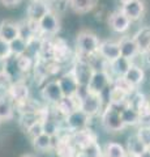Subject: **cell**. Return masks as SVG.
Segmentation results:
<instances>
[{"label": "cell", "mask_w": 150, "mask_h": 157, "mask_svg": "<svg viewBox=\"0 0 150 157\" xmlns=\"http://www.w3.org/2000/svg\"><path fill=\"white\" fill-rule=\"evenodd\" d=\"M33 145H34V148H37L38 151H50L52 147H54V144H52V136L43 132L42 135L33 139Z\"/></svg>", "instance_id": "d4e9b609"}, {"label": "cell", "mask_w": 150, "mask_h": 157, "mask_svg": "<svg viewBox=\"0 0 150 157\" xmlns=\"http://www.w3.org/2000/svg\"><path fill=\"white\" fill-rule=\"evenodd\" d=\"M11 55H12V51H11L9 42L4 41L3 38H0V58H2V59H7Z\"/></svg>", "instance_id": "74e56055"}, {"label": "cell", "mask_w": 150, "mask_h": 157, "mask_svg": "<svg viewBox=\"0 0 150 157\" xmlns=\"http://www.w3.org/2000/svg\"><path fill=\"white\" fill-rule=\"evenodd\" d=\"M103 153L107 156V157H124L125 155L128 153V152L125 151V148H124L122 144L112 143V141H111V143L106 144Z\"/></svg>", "instance_id": "484cf974"}, {"label": "cell", "mask_w": 150, "mask_h": 157, "mask_svg": "<svg viewBox=\"0 0 150 157\" xmlns=\"http://www.w3.org/2000/svg\"><path fill=\"white\" fill-rule=\"evenodd\" d=\"M38 26H39V32L43 34H56L59 30V20L52 12H47L39 20Z\"/></svg>", "instance_id": "9c48e42d"}, {"label": "cell", "mask_w": 150, "mask_h": 157, "mask_svg": "<svg viewBox=\"0 0 150 157\" xmlns=\"http://www.w3.org/2000/svg\"><path fill=\"white\" fill-rule=\"evenodd\" d=\"M27 131V134H29V136L31 137V139H34V137H37V136H39V135H42L43 134V126H42V121H38V122H35L34 124H31L29 128L26 130Z\"/></svg>", "instance_id": "8d00e7d4"}, {"label": "cell", "mask_w": 150, "mask_h": 157, "mask_svg": "<svg viewBox=\"0 0 150 157\" xmlns=\"http://www.w3.org/2000/svg\"><path fill=\"white\" fill-rule=\"evenodd\" d=\"M120 115H122V119L125 126H137L141 123V114H140V111L129 105L120 113Z\"/></svg>", "instance_id": "d6986e66"}, {"label": "cell", "mask_w": 150, "mask_h": 157, "mask_svg": "<svg viewBox=\"0 0 150 157\" xmlns=\"http://www.w3.org/2000/svg\"><path fill=\"white\" fill-rule=\"evenodd\" d=\"M18 2H20V0H2V3L5 4V6H8V7L14 6V4H17Z\"/></svg>", "instance_id": "ab89813d"}, {"label": "cell", "mask_w": 150, "mask_h": 157, "mask_svg": "<svg viewBox=\"0 0 150 157\" xmlns=\"http://www.w3.org/2000/svg\"><path fill=\"white\" fill-rule=\"evenodd\" d=\"M95 140V136L91 134L90 131L88 130H82V131H77L73 134V141L80 147V148H85L86 145H88L89 143H91V141Z\"/></svg>", "instance_id": "cb8c5ba5"}, {"label": "cell", "mask_w": 150, "mask_h": 157, "mask_svg": "<svg viewBox=\"0 0 150 157\" xmlns=\"http://www.w3.org/2000/svg\"><path fill=\"white\" fill-rule=\"evenodd\" d=\"M79 107L89 117L99 114L102 111V96L99 93H94L90 90L88 94L79 101Z\"/></svg>", "instance_id": "7a4b0ae2"}, {"label": "cell", "mask_w": 150, "mask_h": 157, "mask_svg": "<svg viewBox=\"0 0 150 157\" xmlns=\"http://www.w3.org/2000/svg\"><path fill=\"white\" fill-rule=\"evenodd\" d=\"M9 46H11V51H12L13 56H20L26 52L29 43L22 37H17L16 39H13L12 42H9Z\"/></svg>", "instance_id": "4316f807"}, {"label": "cell", "mask_w": 150, "mask_h": 157, "mask_svg": "<svg viewBox=\"0 0 150 157\" xmlns=\"http://www.w3.org/2000/svg\"><path fill=\"white\" fill-rule=\"evenodd\" d=\"M99 157H107V156H106V155H104V153H103V155H101V156H99Z\"/></svg>", "instance_id": "f6af8a7d"}, {"label": "cell", "mask_w": 150, "mask_h": 157, "mask_svg": "<svg viewBox=\"0 0 150 157\" xmlns=\"http://www.w3.org/2000/svg\"><path fill=\"white\" fill-rule=\"evenodd\" d=\"M42 97L45 98L47 102H51V104L56 105L59 102L64 94H63V90L59 85L57 81H50L45 85V88L42 89Z\"/></svg>", "instance_id": "ba28073f"}, {"label": "cell", "mask_w": 150, "mask_h": 157, "mask_svg": "<svg viewBox=\"0 0 150 157\" xmlns=\"http://www.w3.org/2000/svg\"><path fill=\"white\" fill-rule=\"evenodd\" d=\"M120 46V55L127 58V59H133L138 54L140 48L137 42L134 41V38H124L119 42Z\"/></svg>", "instance_id": "2e32d148"}, {"label": "cell", "mask_w": 150, "mask_h": 157, "mask_svg": "<svg viewBox=\"0 0 150 157\" xmlns=\"http://www.w3.org/2000/svg\"><path fill=\"white\" fill-rule=\"evenodd\" d=\"M102 123H103L106 130L112 131V132L122 131L127 127L124 124L123 119H122L120 113L114 110L112 107H110V106L102 113Z\"/></svg>", "instance_id": "277c9868"}, {"label": "cell", "mask_w": 150, "mask_h": 157, "mask_svg": "<svg viewBox=\"0 0 150 157\" xmlns=\"http://www.w3.org/2000/svg\"><path fill=\"white\" fill-rule=\"evenodd\" d=\"M56 151H57V155L60 157H75V155H76L71 141H65V140L57 141Z\"/></svg>", "instance_id": "f1b7e54d"}, {"label": "cell", "mask_w": 150, "mask_h": 157, "mask_svg": "<svg viewBox=\"0 0 150 157\" xmlns=\"http://www.w3.org/2000/svg\"><path fill=\"white\" fill-rule=\"evenodd\" d=\"M81 151L84 152V153L88 156V157H99L101 155H103V151L99 147V144L97 143V140L89 143L88 145L85 147V148H82Z\"/></svg>", "instance_id": "1f68e13d"}, {"label": "cell", "mask_w": 150, "mask_h": 157, "mask_svg": "<svg viewBox=\"0 0 150 157\" xmlns=\"http://www.w3.org/2000/svg\"><path fill=\"white\" fill-rule=\"evenodd\" d=\"M57 110L60 111V114H63L64 117H67L68 114H71L72 111H75L76 109H79V100L75 97H63L61 100L56 104Z\"/></svg>", "instance_id": "ac0fdd59"}, {"label": "cell", "mask_w": 150, "mask_h": 157, "mask_svg": "<svg viewBox=\"0 0 150 157\" xmlns=\"http://www.w3.org/2000/svg\"><path fill=\"white\" fill-rule=\"evenodd\" d=\"M7 94L9 96L12 101H16L17 104H21V102L27 101L29 97V88L22 84V82H13L9 86V89L7 92Z\"/></svg>", "instance_id": "7c38bea8"}, {"label": "cell", "mask_w": 150, "mask_h": 157, "mask_svg": "<svg viewBox=\"0 0 150 157\" xmlns=\"http://www.w3.org/2000/svg\"><path fill=\"white\" fill-rule=\"evenodd\" d=\"M94 4H95L94 0H71V7L76 12H80V13L90 11L94 7Z\"/></svg>", "instance_id": "f546056e"}, {"label": "cell", "mask_w": 150, "mask_h": 157, "mask_svg": "<svg viewBox=\"0 0 150 157\" xmlns=\"http://www.w3.org/2000/svg\"><path fill=\"white\" fill-rule=\"evenodd\" d=\"M16 60H17V66H18V70L21 71V73H26L30 71V68L33 67V60L30 56L27 55H20V56H16Z\"/></svg>", "instance_id": "d6a6232c"}, {"label": "cell", "mask_w": 150, "mask_h": 157, "mask_svg": "<svg viewBox=\"0 0 150 157\" xmlns=\"http://www.w3.org/2000/svg\"><path fill=\"white\" fill-rule=\"evenodd\" d=\"M99 39L95 34L90 32H82L77 38V48L84 55L91 56L99 50Z\"/></svg>", "instance_id": "6da1fadb"}, {"label": "cell", "mask_w": 150, "mask_h": 157, "mask_svg": "<svg viewBox=\"0 0 150 157\" xmlns=\"http://www.w3.org/2000/svg\"><path fill=\"white\" fill-rule=\"evenodd\" d=\"M129 96H130V98L128 100V105L134 107V109L138 111H141L142 107L148 104V101L145 100L144 94H141V93H138V92L132 93V94H129Z\"/></svg>", "instance_id": "4dcf8cb0"}, {"label": "cell", "mask_w": 150, "mask_h": 157, "mask_svg": "<svg viewBox=\"0 0 150 157\" xmlns=\"http://www.w3.org/2000/svg\"><path fill=\"white\" fill-rule=\"evenodd\" d=\"M146 148H148V147L145 145L141 140H140V137L137 135L130 136L128 139V143H127V152H128V153L138 157Z\"/></svg>", "instance_id": "7402d4cb"}, {"label": "cell", "mask_w": 150, "mask_h": 157, "mask_svg": "<svg viewBox=\"0 0 150 157\" xmlns=\"http://www.w3.org/2000/svg\"><path fill=\"white\" fill-rule=\"evenodd\" d=\"M94 68L91 67L88 62H84V60H80L75 64V68L72 70L73 75L76 76L77 81H79L80 85H89L90 82V78L94 73Z\"/></svg>", "instance_id": "8992f818"}, {"label": "cell", "mask_w": 150, "mask_h": 157, "mask_svg": "<svg viewBox=\"0 0 150 157\" xmlns=\"http://www.w3.org/2000/svg\"><path fill=\"white\" fill-rule=\"evenodd\" d=\"M149 102H150V100H149Z\"/></svg>", "instance_id": "7dc6e473"}, {"label": "cell", "mask_w": 150, "mask_h": 157, "mask_svg": "<svg viewBox=\"0 0 150 157\" xmlns=\"http://www.w3.org/2000/svg\"><path fill=\"white\" fill-rule=\"evenodd\" d=\"M75 157H88V156H86V155L84 153V152L81 151V152H79V153H76V155H75Z\"/></svg>", "instance_id": "b9f144b4"}, {"label": "cell", "mask_w": 150, "mask_h": 157, "mask_svg": "<svg viewBox=\"0 0 150 157\" xmlns=\"http://www.w3.org/2000/svg\"><path fill=\"white\" fill-rule=\"evenodd\" d=\"M128 100V94L125 92H123L122 89L114 86L112 89L110 90V104H116V102H123Z\"/></svg>", "instance_id": "836d02e7"}, {"label": "cell", "mask_w": 150, "mask_h": 157, "mask_svg": "<svg viewBox=\"0 0 150 157\" xmlns=\"http://www.w3.org/2000/svg\"><path fill=\"white\" fill-rule=\"evenodd\" d=\"M13 118V105L9 96L0 97V121H9Z\"/></svg>", "instance_id": "44dd1931"}, {"label": "cell", "mask_w": 150, "mask_h": 157, "mask_svg": "<svg viewBox=\"0 0 150 157\" xmlns=\"http://www.w3.org/2000/svg\"><path fill=\"white\" fill-rule=\"evenodd\" d=\"M90 118L91 117H89L85 111H82L79 107V109H76L75 111H72L71 114L65 117V123L72 132H77L86 130V127L89 126Z\"/></svg>", "instance_id": "3957f363"}, {"label": "cell", "mask_w": 150, "mask_h": 157, "mask_svg": "<svg viewBox=\"0 0 150 157\" xmlns=\"http://www.w3.org/2000/svg\"><path fill=\"white\" fill-rule=\"evenodd\" d=\"M47 12H50V11H48V7L45 2H42V0H34L27 9V16H29L30 21L39 22V20L45 16Z\"/></svg>", "instance_id": "5bb4252c"}, {"label": "cell", "mask_w": 150, "mask_h": 157, "mask_svg": "<svg viewBox=\"0 0 150 157\" xmlns=\"http://www.w3.org/2000/svg\"><path fill=\"white\" fill-rule=\"evenodd\" d=\"M110 75L106 71L103 70H99V71H94L93 76L90 78V82H89V89L94 93H99L102 94V92L104 89H107V86L110 85Z\"/></svg>", "instance_id": "5b68a950"}, {"label": "cell", "mask_w": 150, "mask_h": 157, "mask_svg": "<svg viewBox=\"0 0 150 157\" xmlns=\"http://www.w3.org/2000/svg\"><path fill=\"white\" fill-rule=\"evenodd\" d=\"M136 135L140 137V140H141L148 148H150V126L140 127Z\"/></svg>", "instance_id": "d590c367"}, {"label": "cell", "mask_w": 150, "mask_h": 157, "mask_svg": "<svg viewBox=\"0 0 150 157\" xmlns=\"http://www.w3.org/2000/svg\"><path fill=\"white\" fill-rule=\"evenodd\" d=\"M124 78L127 80L130 85H133L134 88L138 86L145 78V72L141 67L137 66H130V68L127 71V73L124 75Z\"/></svg>", "instance_id": "ffe728a7"}, {"label": "cell", "mask_w": 150, "mask_h": 157, "mask_svg": "<svg viewBox=\"0 0 150 157\" xmlns=\"http://www.w3.org/2000/svg\"><path fill=\"white\" fill-rule=\"evenodd\" d=\"M5 73V59L0 58V75Z\"/></svg>", "instance_id": "f35d334b"}, {"label": "cell", "mask_w": 150, "mask_h": 157, "mask_svg": "<svg viewBox=\"0 0 150 157\" xmlns=\"http://www.w3.org/2000/svg\"><path fill=\"white\" fill-rule=\"evenodd\" d=\"M134 41L137 42L140 51L150 52V29H142L134 36Z\"/></svg>", "instance_id": "603a6c76"}, {"label": "cell", "mask_w": 150, "mask_h": 157, "mask_svg": "<svg viewBox=\"0 0 150 157\" xmlns=\"http://www.w3.org/2000/svg\"><path fill=\"white\" fill-rule=\"evenodd\" d=\"M122 11L130 18V21H136L144 13V3L141 0H129L128 3L123 4Z\"/></svg>", "instance_id": "4fadbf2b"}, {"label": "cell", "mask_w": 150, "mask_h": 157, "mask_svg": "<svg viewBox=\"0 0 150 157\" xmlns=\"http://www.w3.org/2000/svg\"><path fill=\"white\" fill-rule=\"evenodd\" d=\"M129 25H130V18L123 11L115 12L110 17V26L118 33L127 32L129 29Z\"/></svg>", "instance_id": "8fae6325"}, {"label": "cell", "mask_w": 150, "mask_h": 157, "mask_svg": "<svg viewBox=\"0 0 150 157\" xmlns=\"http://www.w3.org/2000/svg\"><path fill=\"white\" fill-rule=\"evenodd\" d=\"M129 2V0H120V3H122V4H125V3H128Z\"/></svg>", "instance_id": "ee69618b"}, {"label": "cell", "mask_w": 150, "mask_h": 157, "mask_svg": "<svg viewBox=\"0 0 150 157\" xmlns=\"http://www.w3.org/2000/svg\"><path fill=\"white\" fill-rule=\"evenodd\" d=\"M42 126H43V132L50 136H57L59 135V131H60V127L59 123L55 121V119H50V118H45L42 121Z\"/></svg>", "instance_id": "83f0119b"}, {"label": "cell", "mask_w": 150, "mask_h": 157, "mask_svg": "<svg viewBox=\"0 0 150 157\" xmlns=\"http://www.w3.org/2000/svg\"><path fill=\"white\" fill-rule=\"evenodd\" d=\"M20 37V26L11 21H3L0 24V38L7 42H12L13 39Z\"/></svg>", "instance_id": "9a60e30c"}, {"label": "cell", "mask_w": 150, "mask_h": 157, "mask_svg": "<svg viewBox=\"0 0 150 157\" xmlns=\"http://www.w3.org/2000/svg\"><path fill=\"white\" fill-rule=\"evenodd\" d=\"M124 157H136V156H133V155H130V153H127V155H125Z\"/></svg>", "instance_id": "7bdbcfd3"}, {"label": "cell", "mask_w": 150, "mask_h": 157, "mask_svg": "<svg viewBox=\"0 0 150 157\" xmlns=\"http://www.w3.org/2000/svg\"><path fill=\"white\" fill-rule=\"evenodd\" d=\"M57 82H59V85L63 90V94L65 97H75L77 93V89L80 86L79 81H77V78L72 71L69 73H65L64 76H61L57 80Z\"/></svg>", "instance_id": "52a82bcc"}, {"label": "cell", "mask_w": 150, "mask_h": 157, "mask_svg": "<svg viewBox=\"0 0 150 157\" xmlns=\"http://www.w3.org/2000/svg\"><path fill=\"white\" fill-rule=\"evenodd\" d=\"M114 86L119 88V89H122L123 92L127 93L128 96H129V94H132L133 90H134V86H133V85H130L129 82L124 78V76L116 77V80H115V82H114Z\"/></svg>", "instance_id": "e575fe53"}, {"label": "cell", "mask_w": 150, "mask_h": 157, "mask_svg": "<svg viewBox=\"0 0 150 157\" xmlns=\"http://www.w3.org/2000/svg\"><path fill=\"white\" fill-rule=\"evenodd\" d=\"M138 157H150V148H146Z\"/></svg>", "instance_id": "60d3db41"}, {"label": "cell", "mask_w": 150, "mask_h": 157, "mask_svg": "<svg viewBox=\"0 0 150 157\" xmlns=\"http://www.w3.org/2000/svg\"><path fill=\"white\" fill-rule=\"evenodd\" d=\"M98 54L104 59V60L112 62L116 58L120 56V46H119L118 42H110V41L102 42L99 45Z\"/></svg>", "instance_id": "30bf717a"}, {"label": "cell", "mask_w": 150, "mask_h": 157, "mask_svg": "<svg viewBox=\"0 0 150 157\" xmlns=\"http://www.w3.org/2000/svg\"><path fill=\"white\" fill-rule=\"evenodd\" d=\"M132 63H130V59H127L120 55L119 58H116L115 60L110 62V67H111V71L116 77H120V76H124L127 71L130 68Z\"/></svg>", "instance_id": "e0dca14e"}, {"label": "cell", "mask_w": 150, "mask_h": 157, "mask_svg": "<svg viewBox=\"0 0 150 157\" xmlns=\"http://www.w3.org/2000/svg\"><path fill=\"white\" fill-rule=\"evenodd\" d=\"M24 157H34V156H30V155H27V156H24Z\"/></svg>", "instance_id": "bcb514c9"}]
</instances>
